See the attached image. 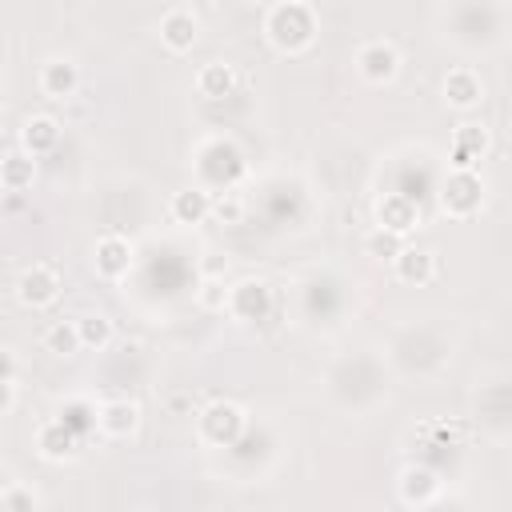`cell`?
Listing matches in <instances>:
<instances>
[{
    "label": "cell",
    "mask_w": 512,
    "mask_h": 512,
    "mask_svg": "<svg viewBox=\"0 0 512 512\" xmlns=\"http://www.w3.org/2000/svg\"><path fill=\"white\" fill-rule=\"evenodd\" d=\"M264 36H268V44H272L276 52L296 56V52H304V48L316 40V16H312L308 4H300V0H284V4H276V8L268 12V20H264Z\"/></svg>",
    "instance_id": "1"
},
{
    "label": "cell",
    "mask_w": 512,
    "mask_h": 512,
    "mask_svg": "<svg viewBox=\"0 0 512 512\" xmlns=\"http://www.w3.org/2000/svg\"><path fill=\"white\" fill-rule=\"evenodd\" d=\"M244 408L240 404H232V400H216V404H208L204 412H200V436L208 440V444H216V448H224V444H236L240 440V432H244Z\"/></svg>",
    "instance_id": "2"
},
{
    "label": "cell",
    "mask_w": 512,
    "mask_h": 512,
    "mask_svg": "<svg viewBox=\"0 0 512 512\" xmlns=\"http://www.w3.org/2000/svg\"><path fill=\"white\" fill-rule=\"evenodd\" d=\"M60 288H64V284H60V272H56L52 264H32V268H24L20 280H16V300H20L24 308L40 312V308L56 304Z\"/></svg>",
    "instance_id": "3"
},
{
    "label": "cell",
    "mask_w": 512,
    "mask_h": 512,
    "mask_svg": "<svg viewBox=\"0 0 512 512\" xmlns=\"http://www.w3.org/2000/svg\"><path fill=\"white\" fill-rule=\"evenodd\" d=\"M480 172L476 168H452V176L444 180V192H440V204H444V212L448 216H456V220H464V216H472L476 208H480Z\"/></svg>",
    "instance_id": "4"
},
{
    "label": "cell",
    "mask_w": 512,
    "mask_h": 512,
    "mask_svg": "<svg viewBox=\"0 0 512 512\" xmlns=\"http://www.w3.org/2000/svg\"><path fill=\"white\" fill-rule=\"evenodd\" d=\"M36 448H40V456L52 460V464L72 460L76 448H80V432H76L64 416H60V420H48V424H40V432H36Z\"/></svg>",
    "instance_id": "5"
},
{
    "label": "cell",
    "mask_w": 512,
    "mask_h": 512,
    "mask_svg": "<svg viewBox=\"0 0 512 512\" xmlns=\"http://www.w3.org/2000/svg\"><path fill=\"white\" fill-rule=\"evenodd\" d=\"M356 68H360V76H364L368 84H388V80L400 72V56H396L392 44L372 40V44H364V48L356 52Z\"/></svg>",
    "instance_id": "6"
},
{
    "label": "cell",
    "mask_w": 512,
    "mask_h": 512,
    "mask_svg": "<svg viewBox=\"0 0 512 512\" xmlns=\"http://www.w3.org/2000/svg\"><path fill=\"white\" fill-rule=\"evenodd\" d=\"M416 224H420V212H416V204L404 192H388V196L376 200V228H388L396 236H408Z\"/></svg>",
    "instance_id": "7"
},
{
    "label": "cell",
    "mask_w": 512,
    "mask_h": 512,
    "mask_svg": "<svg viewBox=\"0 0 512 512\" xmlns=\"http://www.w3.org/2000/svg\"><path fill=\"white\" fill-rule=\"evenodd\" d=\"M196 36H200V20H196V12H188V8H172V12L160 16V44H164L168 52H188V48L196 44Z\"/></svg>",
    "instance_id": "8"
},
{
    "label": "cell",
    "mask_w": 512,
    "mask_h": 512,
    "mask_svg": "<svg viewBox=\"0 0 512 512\" xmlns=\"http://www.w3.org/2000/svg\"><path fill=\"white\" fill-rule=\"evenodd\" d=\"M96 272L104 276V280H120L128 268H132V244L124 240V236H116V232H108V236H100L96 240Z\"/></svg>",
    "instance_id": "9"
},
{
    "label": "cell",
    "mask_w": 512,
    "mask_h": 512,
    "mask_svg": "<svg viewBox=\"0 0 512 512\" xmlns=\"http://www.w3.org/2000/svg\"><path fill=\"white\" fill-rule=\"evenodd\" d=\"M268 304H272V296H268V288L260 284V280H244V284H236V288H228V312L232 316H240V320H260L264 312H268Z\"/></svg>",
    "instance_id": "10"
},
{
    "label": "cell",
    "mask_w": 512,
    "mask_h": 512,
    "mask_svg": "<svg viewBox=\"0 0 512 512\" xmlns=\"http://www.w3.org/2000/svg\"><path fill=\"white\" fill-rule=\"evenodd\" d=\"M136 424H140V408L128 404V400H108V404L96 408V428H100L104 436H112V440L132 436Z\"/></svg>",
    "instance_id": "11"
},
{
    "label": "cell",
    "mask_w": 512,
    "mask_h": 512,
    "mask_svg": "<svg viewBox=\"0 0 512 512\" xmlns=\"http://www.w3.org/2000/svg\"><path fill=\"white\" fill-rule=\"evenodd\" d=\"M444 100H448L452 108H460V112L476 108V104L484 100V84H480V76H476L472 68H452V72L444 76Z\"/></svg>",
    "instance_id": "12"
},
{
    "label": "cell",
    "mask_w": 512,
    "mask_h": 512,
    "mask_svg": "<svg viewBox=\"0 0 512 512\" xmlns=\"http://www.w3.org/2000/svg\"><path fill=\"white\" fill-rule=\"evenodd\" d=\"M80 88V68L72 60H48L40 68V92L48 100H64V96H76Z\"/></svg>",
    "instance_id": "13"
},
{
    "label": "cell",
    "mask_w": 512,
    "mask_h": 512,
    "mask_svg": "<svg viewBox=\"0 0 512 512\" xmlns=\"http://www.w3.org/2000/svg\"><path fill=\"white\" fill-rule=\"evenodd\" d=\"M392 264H396V280L404 284H428L436 276V252L428 248H400Z\"/></svg>",
    "instance_id": "14"
},
{
    "label": "cell",
    "mask_w": 512,
    "mask_h": 512,
    "mask_svg": "<svg viewBox=\"0 0 512 512\" xmlns=\"http://www.w3.org/2000/svg\"><path fill=\"white\" fill-rule=\"evenodd\" d=\"M484 152H488V132L480 124L456 128V136H452V168H476Z\"/></svg>",
    "instance_id": "15"
},
{
    "label": "cell",
    "mask_w": 512,
    "mask_h": 512,
    "mask_svg": "<svg viewBox=\"0 0 512 512\" xmlns=\"http://www.w3.org/2000/svg\"><path fill=\"white\" fill-rule=\"evenodd\" d=\"M56 140H60V124H56L52 116H28L24 128H20V144H24V152H32V156L52 152Z\"/></svg>",
    "instance_id": "16"
},
{
    "label": "cell",
    "mask_w": 512,
    "mask_h": 512,
    "mask_svg": "<svg viewBox=\"0 0 512 512\" xmlns=\"http://www.w3.org/2000/svg\"><path fill=\"white\" fill-rule=\"evenodd\" d=\"M440 496V480L428 468H404L400 472V500L404 504H432Z\"/></svg>",
    "instance_id": "17"
},
{
    "label": "cell",
    "mask_w": 512,
    "mask_h": 512,
    "mask_svg": "<svg viewBox=\"0 0 512 512\" xmlns=\"http://www.w3.org/2000/svg\"><path fill=\"white\" fill-rule=\"evenodd\" d=\"M36 180V156L32 152H12L0 160V188L4 192H24Z\"/></svg>",
    "instance_id": "18"
},
{
    "label": "cell",
    "mask_w": 512,
    "mask_h": 512,
    "mask_svg": "<svg viewBox=\"0 0 512 512\" xmlns=\"http://www.w3.org/2000/svg\"><path fill=\"white\" fill-rule=\"evenodd\" d=\"M168 212H172V220H180V224H200V220L212 212V192H204V188H184V192L172 196Z\"/></svg>",
    "instance_id": "19"
},
{
    "label": "cell",
    "mask_w": 512,
    "mask_h": 512,
    "mask_svg": "<svg viewBox=\"0 0 512 512\" xmlns=\"http://www.w3.org/2000/svg\"><path fill=\"white\" fill-rule=\"evenodd\" d=\"M196 88H200V96H208V100H224V96H232V88H236V72H232V64H224V60L204 64L200 76H196Z\"/></svg>",
    "instance_id": "20"
},
{
    "label": "cell",
    "mask_w": 512,
    "mask_h": 512,
    "mask_svg": "<svg viewBox=\"0 0 512 512\" xmlns=\"http://www.w3.org/2000/svg\"><path fill=\"white\" fill-rule=\"evenodd\" d=\"M76 336H80V348H108L112 344V320L92 312V316H80L76 320Z\"/></svg>",
    "instance_id": "21"
},
{
    "label": "cell",
    "mask_w": 512,
    "mask_h": 512,
    "mask_svg": "<svg viewBox=\"0 0 512 512\" xmlns=\"http://www.w3.org/2000/svg\"><path fill=\"white\" fill-rule=\"evenodd\" d=\"M44 348H48V352H56V356H72V352L80 348V336H76V320H72V324L56 320V324L44 332Z\"/></svg>",
    "instance_id": "22"
},
{
    "label": "cell",
    "mask_w": 512,
    "mask_h": 512,
    "mask_svg": "<svg viewBox=\"0 0 512 512\" xmlns=\"http://www.w3.org/2000/svg\"><path fill=\"white\" fill-rule=\"evenodd\" d=\"M404 236H396V232H388V228H376V232H368V240H364V248L372 252V256H380V260H392L404 244H400Z\"/></svg>",
    "instance_id": "23"
},
{
    "label": "cell",
    "mask_w": 512,
    "mask_h": 512,
    "mask_svg": "<svg viewBox=\"0 0 512 512\" xmlns=\"http://www.w3.org/2000/svg\"><path fill=\"white\" fill-rule=\"evenodd\" d=\"M208 216H216L220 224H236L244 216V204H240L236 192H224V196H212V212Z\"/></svg>",
    "instance_id": "24"
},
{
    "label": "cell",
    "mask_w": 512,
    "mask_h": 512,
    "mask_svg": "<svg viewBox=\"0 0 512 512\" xmlns=\"http://www.w3.org/2000/svg\"><path fill=\"white\" fill-rule=\"evenodd\" d=\"M200 300H204L208 308H224V304H228V284L204 280V284H200Z\"/></svg>",
    "instance_id": "25"
},
{
    "label": "cell",
    "mask_w": 512,
    "mask_h": 512,
    "mask_svg": "<svg viewBox=\"0 0 512 512\" xmlns=\"http://www.w3.org/2000/svg\"><path fill=\"white\" fill-rule=\"evenodd\" d=\"M0 380H16V356L8 348H0Z\"/></svg>",
    "instance_id": "26"
},
{
    "label": "cell",
    "mask_w": 512,
    "mask_h": 512,
    "mask_svg": "<svg viewBox=\"0 0 512 512\" xmlns=\"http://www.w3.org/2000/svg\"><path fill=\"white\" fill-rule=\"evenodd\" d=\"M16 404V380H0V412H8Z\"/></svg>",
    "instance_id": "27"
}]
</instances>
